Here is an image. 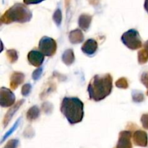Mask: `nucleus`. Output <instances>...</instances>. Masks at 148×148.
I'll return each instance as SVG.
<instances>
[{"label":"nucleus","instance_id":"obj_22","mask_svg":"<svg viewBox=\"0 0 148 148\" xmlns=\"http://www.w3.org/2000/svg\"><path fill=\"white\" fill-rule=\"evenodd\" d=\"M25 4H36L42 2L44 0H23Z\"/></svg>","mask_w":148,"mask_h":148},{"label":"nucleus","instance_id":"obj_7","mask_svg":"<svg viewBox=\"0 0 148 148\" xmlns=\"http://www.w3.org/2000/svg\"><path fill=\"white\" fill-rule=\"evenodd\" d=\"M45 55L40 51L33 50L29 52L27 59L29 63L36 67H39L43 64Z\"/></svg>","mask_w":148,"mask_h":148},{"label":"nucleus","instance_id":"obj_15","mask_svg":"<svg viewBox=\"0 0 148 148\" xmlns=\"http://www.w3.org/2000/svg\"><path fill=\"white\" fill-rule=\"evenodd\" d=\"M138 60L140 64H144L148 61V51L146 49L141 50L138 53Z\"/></svg>","mask_w":148,"mask_h":148},{"label":"nucleus","instance_id":"obj_18","mask_svg":"<svg viewBox=\"0 0 148 148\" xmlns=\"http://www.w3.org/2000/svg\"><path fill=\"white\" fill-rule=\"evenodd\" d=\"M142 124L143 127L146 130H148V114H144L141 118Z\"/></svg>","mask_w":148,"mask_h":148},{"label":"nucleus","instance_id":"obj_14","mask_svg":"<svg viewBox=\"0 0 148 148\" xmlns=\"http://www.w3.org/2000/svg\"><path fill=\"white\" fill-rule=\"evenodd\" d=\"M64 62L66 64L69 65L71 64L72 62H74V54L72 50H67L63 54V57H62Z\"/></svg>","mask_w":148,"mask_h":148},{"label":"nucleus","instance_id":"obj_4","mask_svg":"<svg viewBox=\"0 0 148 148\" xmlns=\"http://www.w3.org/2000/svg\"><path fill=\"white\" fill-rule=\"evenodd\" d=\"M121 40L127 47L132 50H137L143 46L139 32L134 29H131L124 33L121 36Z\"/></svg>","mask_w":148,"mask_h":148},{"label":"nucleus","instance_id":"obj_5","mask_svg":"<svg viewBox=\"0 0 148 148\" xmlns=\"http://www.w3.org/2000/svg\"><path fill=\"white\" fill-rule=\"evenodd\" d=\"M56 43L51 38L44 36L39 41V50L45 56H51L56 53Z\"/></svg>","mask_w":148,"mask_h":148},{"label":"nucleus","instance_id":"obj_12","mask_svg":"<svg viewBox=\"0 0 148 148\" xmlns=\"http://www.w3.org/2000/svg\"><path fill=\"white\" fill-rule=\"evenodd\" d=\"M83 35L79 30H73L70 33L69 39L72 43H79L83 40Z\"/></svg>","mask_w":148,"mask_h":148},{"label":"nucleus","instance_id":"obj_3","mask_svg":"<svg viewBox=\"0 0 148 148\" xmlns=\"http://www.w3.org/2000/svg\"><path fill=\"white\" fill-rule=\"evenodd\" d=\"M32 17V12L25 5L23 4H15L10 7L1 17V21L4 23L12 22L26 23Z\"/></svg>","mask_w":148,"mask_h":148},{"label":"nucleus","instance_id":"obj_2","mask_svg":"<svg viewBox=\"0 0 148 148\" xmlns=\"http://www.w3.org/2000/svg\"><path fill=\"white\" fill-rule=\"evenodd\" d=\"M83 103L76 97H65L61 105V111L69 124L82 121L84 116Z\"/></svg>","mask_w":148,"mask_h":148},{"label":"nucleus","instance_id":"obj_20","mask_svg":"<svg viewBox=\"0 0 148 148\" xmlns=\"http://www.w3.org/2000/svg\"><path fill=\"white\" fill-rule=\"evenodd\" d=\"M30 89H31L30 85H28V84L25 85L23 87V89H22V94H23V95H27V94L30 92Z\"/></svg>","mask_w":148,"mask_h":148},{"label":"nucleus","instance_id":"obj_8","mask_svg":"<svg viewBox=\"0 0 148 148\" xmlns=\"http://www.w3.org/2000/svg\"><path fill=\"white\" fill-rule=\"evenodd\" d=\"M131 137L132 133L130 132L123 131L120 132L116 148H132Z\"/></svg>","mask_w":148,"mask_h":148},{"label":"nucleus","instance_id":"obj_16","mask_svg":"<svg viewBox=\"0 0 148 148\" xmlns=\"http://www.w3.org/2000/svg\"><path fill=\"white\" fill-rule=\"evenodd\" d=\"M39 115V110L38 109L37 107H33L30 111L27 112V119H35L37 118Z\"/></svg>","mask_w":148,"mask_h":148},{"label":"nucleus","instance_id":"obj_21","mask_svg":"<svg viewBox=\"0 0 148 148\" xmlns=\"http://www.w3.org/2000/svg\"><path fill=\"white\" fill-rule=\"evenodd\" d=\"M142 82L145 85L147 88H148V72H145L144 74L143 75L141 78Z\"/></svg>","mask_w":148,"mask_h":148},{"label":"nucleus","instance_id":"obj_6","mask_svg":"<svg viewBox=\"0 0 148 148\" xmlns=\"http://www.w3.org/2000/svg\"><path fill=\"white\" fill-rule=\"evenodd\" d=\"M0 103L2 107H9L13 105L15 101V96L11 90L7 88H2L0 91Z\"/></svg>","mask_w":148,"mask_h":148},{"label":"nucleus","instance_id":"obj_10","mask_svg":"<svg viewBox=\"0 0 148 148\" xmlns=\"http://www.w3.org/2000/svg\"><path fill=\"white\" fill-rule=\"evenodd\" d=\"M98 49V43L94 39H89L87 40L82 47L83 53L88 56H92L96 52Z\"/></svg>","mask_w":148,"mask_h":148},{"label":"nucleus","instance_id":"obj_19","mask_svg":"<svg viewBox=\"0 0 148 148\" xmlns=\"http://www.w3.org/2000/svg\"><path fill=\"white\" fill-rule=\"evenodd\" d=\"M17 143L18 142L16 140H10V142H8L7 144V145L5 146L4 148H16L17 145Z\"/></svg>","mask_w":148,"mask_h":148},{"label":"nucleus","instance_id":"obj_26","mask_svg":"<svg viewBox=\"0 0 148 148\" xmlns=\"http://www.w3.org/2000/svg\"><path fill=\"white\" fill-rule=\"evenodd\" d=\"M147 95H148V91H147Z\"/></svg>","mask_w":148,"mask_h":148},{"label":"nucleus","instance_id":"obj_17","mask_svg":"<svg viewBox=\"0 0 148 148\" xmlns=\"http://www.w3.org/2000/svg\"><path fill=\"white\" fill-rule=\"evenodd\" d=\"M116 86L118 87V88H126L128 87V83H127V80H126L124 78H122V79H119L117 81Z\"/></svg>","mask_w":148,"mask_h":148},{"label":"nucleus","instance_id":"obj_25","mask_svg":"<svg viewBox=\"0 0 148 148\" xmlns=\"http://www.w3.org/2000/svg\"><path fill=\"white\" fill-rule=\"evenodd\" d=\"M145 49H146L148 51V40L145 43Z\"/></svg>","mask_w":148,"mask_h":148},{"label":"nucleus","instance_id":"obj_1","mask_svg":"<svg viewBox=\"0 0 148 148\" xmlns=\"http://www.w3.org/2000/svg\"><path fill=\"white\" fill-rule=\"evenodd\" d=\"M112 77L109 74L95 75L88 88L90 98L100 101L106 98L112 90Z\"/></svg>","mask_w":148,"mask_h":148},{"label":"nucleus","instance_id":"obj_11","mask_svg":"<svg viewBox=\"0 0 148 148\" xmlns=\"http://www.w3.org/2000/svg\"><path fill=\"white\" fill-rule=\"evenodd\" d=\"M91 16L88 14H82L79 18V27L84 30H87L89 27L91 23Z\"/></svg>","mask_w":148,"mask_h":148},{"label":"nucleus","instance_id":"obj_24","mask_svg":"<svg viewBox=\"0 0 148 148\" xmlns=\"http://www.w3.org/2000/svg\"><path fill=\"white\" fill-rule=\"evenodd\" d=\"M144 7L146 11H147V12L148 13V0H145V1Z\"/></svg>","mask_w":148,"mask_h":148},{"label":"nucleus","instance_id":"obj_9","mask_svg":"<svg viewBox=\"0 0 148 148\" xmlns=\"http://www.w3.org/2000/svg\"><path fill=\"white\" fill-rule=\"evenodd\" d=\"M133 141L137 146L140 147H147V134L145 132L139 131L135 132L133 134Z\"/></svg>","mask_w":148,"mask_h":148},{"label":"nucleus","instance_id":"obj_13","mask_svg":"<svg viewBox=\"0 0 148 148\" xmlns=\"http://www.w3.org/2000/svg\"><path fill=\"white\" fill-rule=\"evenodd\" d=\"M24 79V75L21 73H14L13 76L11 78V87L13 89H15L19 84H20Z\"/></svg>","mask_w":148,"mask_h":148},{"label":"nucleus","instance_id":"obj_23","mask_svg":"<svg viewBox=\"0 0 148 148\" xmlns=\"http://www.w3.org/2000/svg\"><path fill=\"white\" fill-rule=\"evenodd\" d=\"M41 70H42V69H40V68H39V69H38L37 70H36L34 72H33V79H37L40 76Z\"/></svg>","mask_w":148,"mask_h":148}]
</instances>
